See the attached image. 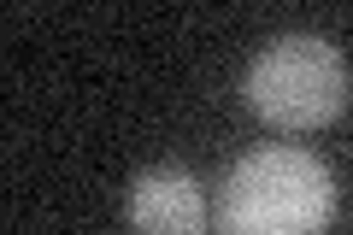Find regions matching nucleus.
<instances>
[{
	"mask_svg": "<svg viewBox=\"0 0 353 235\" xmlns=\"http://www.w3.org/2000/svg\"><path fill=\"white\" fill-rule=\"evenodd\" d=\"M336 223V176L306 147H253L218 183L224 235H324Z\"/></svg>",
	"mask_w": 353,
	"mask_h": 235,
	"instance_id": "obj_1",
	"label": "nucleus"
},
{
	"mask_svg": "<svg viewBox=\"0 0 353 235\" xmlns=\"http://www.w3.org/2000/svg\"><path fill=\"white\" fill-rule=\"evenodd\" d=\"M241 94L259 112V124L306 136V130H324V124H336L341 112H347L353 71H347V53L330 36L289 30V36L265 41V48L253 53L248 76H241Z\"/></svg>",
	"mask_w": 353,
	"mask_h": 235,
	"instance_id": "obj_2",
	"label": "nucleus"
},
{
	"mask_svg": "<svg viewBox=\"0 0 353 235\" xmlns=\"http://www.w3.org/2000/svg\"><path fill=\"white\" fill-rule=\"evenodd\" d=\"M124 218L136 235H201L206 218H212V200H206L194 171H183V165H148L130 183Z\"/></svg>",
	"mask_w": 353,
	"mask_h": 235,
	"instance_id": "obj_3",
	"label": "nucleus"
}]
</instances>
